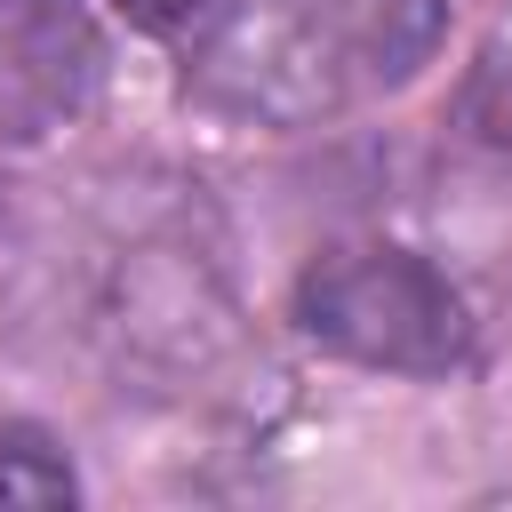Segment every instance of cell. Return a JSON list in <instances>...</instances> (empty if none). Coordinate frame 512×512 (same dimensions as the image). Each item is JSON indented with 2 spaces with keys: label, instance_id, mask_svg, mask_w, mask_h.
Instances as JSON below:
<instances>
[{
  "label": "cell",
  "instance_id": "5",
  "mask_svg": "<svg viewBox=\"0 0 512 512\" xmlns=\"http://www.w3.org/2000/svg\"><path fill=\"white\" fill-rule=\"evenodd\" d=\"M0 504H80V472L48 424H0Z\"/></svg>",
  "mask_w": 512,
  "mask_h": 512
},
{
  "label": "cell",
  "instance_id": "8",
  "mask_svg": "<svg viewBox=\"0 0 512 512\" xmlns=\"http://www.w3.org/2000/svg\"><path fill=\"white\" fill-rule=\"evenodd\" d=\"M0 216H8V208H0Z\"/></svg>",
  "mask_w": 512,
  "mask_h": 512
},
{
  "label": "cell",
  "instance_id": "4",
  "mask_svg": "<svg viewBox=\"0 0 512 512\" xmlns=\"http://www.w3.org/2000/svg\"><path fill=\"white\" fill-rule=\"evenodd\" d=\"M344 8V40L376 80H416V64H432L440 32H448V0H336Z\"/></svg>",
  "mask_w": 512,
  "mask_h": 512
},
{
  "label": "cell",
  "instance_id": "7",
  "mask_svg": "<svg viewBox=\"0 0 512 512\" xmlns=\"http://www.w3.org/2000/svg\"><path fill=\"white\" fill-rule=\"evenodd\" d=\"M128 24H144V32H184V24H200L208 16V0H112Z\"/></svg>",
  "mask_w": 512,
  "mask_h": 512
},
{
  "label": "cell",
  "instance_id": "3",
  "mask_svg": "<svg viewBox=\"0 0 512 512\" xmlns=\"http://www.w3.org/2000/svg\"><path fill=\"white\" fill-rule=\"evenodd\" d=\"M104 88V32L80 0H0V136L40 144Z\"/></svg>",
  "mask_w": 512,
  "mask_h": 512
},
{
  "label": "cell",
  "instance_id": "6",
  "mask_svg": "<svg viewBox=\"0 0 512 512\" xmlns=\"http://www.w3.org/2000/svg\"><path fill=\"white\" fill-rule=\"evenodd\" d=\"M464 128L480 136V144H496V152H512V48H488L480 64H472V80H464Z\"/></svg>",
  "mask_w": 512,
  "mask_h": 512
},
{
  "label": "cell",
  "instance_id": "2",
  "mask_svg": "<svg viewBox=\"0 0 512 512\" xmlns=\"http://www.w3.org/2000/svg\"><path fill=\"white\" fill-rule=\"evenodd\" d=\"M344 64L352 40L336 0H208L184 88L240 128H312L344 104Z\"/></svg>",
  "mask_w": 512,
  "mask_h": 512
},
{
  "label": "cell",
  "instance_id": "1",
  "mask_svg": "<svg viewBox=\"0 0 512 512\" xmlns=\"http://www.w3.org/2000/svg\"><path fill=\"white\" fill-rule=\"evenodd\" d=\"M288 320L328 360L384 368V376H448L472 352V304H464V288L432 256L392 248V240H360V248L312 256L296 272Z\"/></svg>",
  "mask_w": 512,
  "mask_h": 512
}]
</instances>
